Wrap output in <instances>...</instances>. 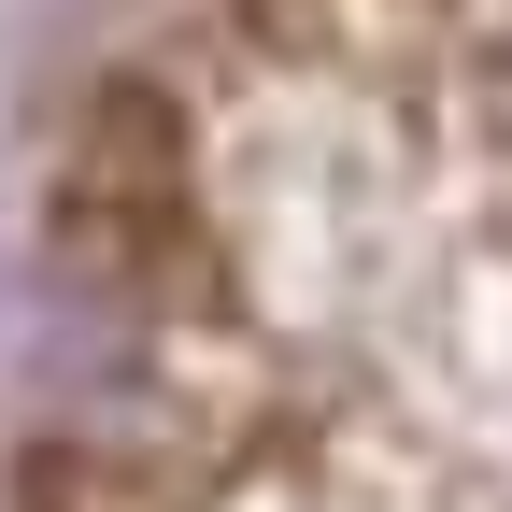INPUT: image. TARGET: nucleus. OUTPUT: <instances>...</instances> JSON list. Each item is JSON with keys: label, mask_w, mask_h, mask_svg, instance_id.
Wrapping results in <instances>:
<instances>
[{"label": "nucleus", "mask_w": 512, "mask_h": 512, "mask_svg": "<svg viewBox=\"0 0 512 512\" xmlns=\"http://www.w3.org/2000/svg\"><path fill=\"white\" fill-rule=\"evenodd\" d=\"M128 143L29 512H512V0H214Z\"/></svg>", "instance_id": "1"}]
</instances>
